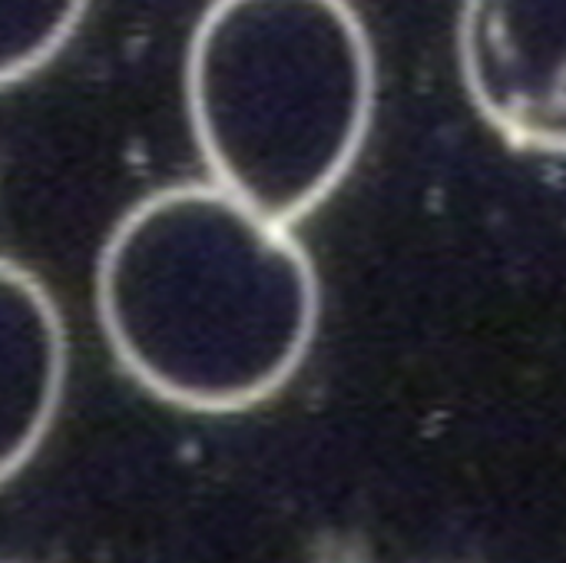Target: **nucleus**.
<instances>
[{"label":"nucleus","mask_w":566,"mask_h":563,"mask_svg":"<svg viewBox=\"0 0 566 563\" xmlns=\"http://www.w3.org/2000/svg\"><path fill=\"white\" fill-rule=\"evenodd\" d=\"M375 93L352 0H212L186 53L189 123L212 183L289 226L352 173Z\"/></svg>","instance_id":"2"},{"label":"nucleus","mask_w":566,"mask_h":563,"mask_svg":"<svg viewBox=\"0 0 566 563\" xmlns=\"http://www.w3.org/2000/svg\"><path fill=\"white\" fill-rule=\"evenodd\" d=\"M96 312L146 392L229 415L292 382L315 342L322 295L292 226L209 179L156 189L113 226Z\"/></svg>","instance_id":"1"},{"label":"nucleus","mask_w":566,"mask_h":563,"mask_svg":"<svg viewBox=\"0 0 566 563\" xmlns=\"http://www.w3.org/2000/svg\"><path fill=\"white\" fill-rule=\"evenodd\" d=\"M458 66L497 136L566 156V0H464Z\"/></svg>","instance_id":"3"},{"label":"nucleus","mask_w":566,"mask_h":563,"mask_svg":"<svg viewBox=\"0 0 566 563\" xmlns=\"http://www.w3.org/2000/svg\"><path fill=\"white\" fill-rule=\"evenodd\" d=\"M66 382V335L46 285L0 259V484L43 445Z\"/></svg>","instance_id":"4"},{"label":"nucleus","mask_w":566,"mask_h":563,"mask_svg":"<svg viewBox=\"0 0 566 563\" xmlns=\"http://www.w3.org/2000/svg\"><path fill=\"white\" fill-rule=\"evenodd\" d=\"M90 0H0V86L46 66L76 33Z\"/></svg>","instance_id":"5"}]
</instances>
